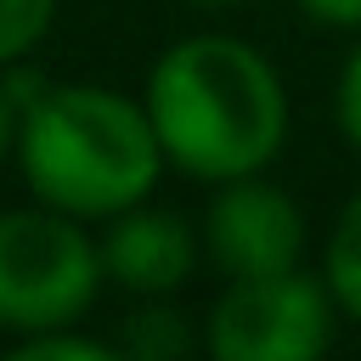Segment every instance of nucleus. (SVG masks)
<instances>
[{"label": "nucleus", "instance_id": "obj_1", "mask_svg": "<svg viewBox=\"0 0 361 361\" xmlns=\"http://www.w3.org/2000/svg\"><path fill=\"white\" fill-rule=\"evenodd\" d=\"M147 118L164 158L192 180L259 175L288 141V90L265 51L237 34H186L147 68Z\"/></svg>", "mask_w": 361, "mask_h": 361}, {"label": "nucleus", "instance_id": "obj_2", "mask_svg": "<svg viewBox=\"0 0 361 361\" xmlns=\"http://www.w3.org/2000/svg\"><path fill=\"white\" fill-rule=\"evenodd\" d=\"M17 164L34 203H51L73 220H113L152 197L169 158L158 147L147 102L79 79L45 85L23 107Z\"/></svg>", "mask_w": 361, "mask_h": 361}, {"label": "nucleus", "instance_id": "obj_3", "mask_svg": "<svg viewBox=\"0 0 361 361\" xmlns=\"http://www.w3.org/2000/svg\"><path fill=\"white\" fill-rule=\"evenodd\" d=\"M107 271L102 248L85 231V220L34 203V209H0V327L6 333H45V327H79L96 305Z\"/></svg>", "mask_w": 361, "mask_h": 361}, {"label": "nucleus", "instance_id": "obj_4", "mask_svg": "<svg viewBox=\"0 0 361 361\" xmlns=\"http://www.w3.org/2000/svg\"><path fill=\"white\" fill-rule=\"evenodd\" d=\"M338 333V299L327 276L271 271L231 276L209 310L214 361H316Z\"/></svg>", "mask_w": 361, "mask_h": 361}, {"label": "nucleus", "instance_id": "obj_5", "mask_svg": "<svg viewBox=\"0 0 361 361\" xmlns=\"http://www.w3.org/2000/svg\"><path fill=\"white\" fill-rule=\"evenodd\" d=\"M203 243L226 282L293 271L305 254V214L282 186L259 180V175L220 180V192L203 214Z\"/></svg>", "mask_w": 361, "mask_h": 361}, {"label": "nucleus", "instance_id": "obj_6", "mask_svg": "<svg viewBox=\"0 0 361 361\" xmlns=\"http://www.w3.org/2000/svg\"><path fill=\"white\" fill-rule=\"evenodd\" d=\"M102 271L107 282H118L135 299H169L175 288H186V276L197 271V231L186 214L175 209H124L107 220L102 231Z\"/></svg>", "mask_w": 361, "mask_h": 361}, {"label": "nucleus", "instance_id": "obj_7", "mask_svg": "<svg viewBox=\"0 0 361 361\" xmlns=\"http://www.w3.org/2000/svg\"><path fill=\"white\" fill-rule=\"evenodd\" d=\"M186 350H192V322H186V310L164 305V293L130 310V322H124V355H135V361H175Z\"/></svg>", "mask_w": 361, "mask_h": 361}, {"label": "nucleus", "instance_id": "obj_8", "mask_svg": "<svg viewBox=\"0 0 361 361\" xmlns=\"http://www.w3.org/2000/svg\"><path fill=\"white\" fill-rule=\"evenodd\" d=\"M322 276L338 299V310L350 322H361V192L344 203L333 237H327V259H322Z\"/></svg>", "mask_w": 361, "mask_h": 361}, {"label": "nucleus", "instance_id": "obj_9", "mask_svg": "<svg viewBox=\"0 0 361 361\" xmlns=\"http://www.w3.org/2000/svg\"><path fill=\"white\" fill-rule=\"evenodd\" d=\"M56 23V0H0V68L23 62Z\"/></svg>", "mask_w": 361, "mask_h": 361}, {"label": "nucleus", "instance_id": "obj_10", "mask_svg": "<svg viewBox=\"0 0 361 361\" xmlns=\"http://www.w3.org/2000/svg\"><path fill=\"white\" fill-rule=\"evenodd\" d=\"M6 355L11 361H113V344L85 338L73 327H45V333H23Z\"/></svg>", "mask_w": 361, "mask_h": 361}, {"label": "nucleus", "instance_id": "obj_11", "mask_svg": "<svg viewBox=\"0 0 361 361\" xmlns=\"http://www.w3.org/2000/svg\"><path fill=\"white\" fill-rule=\"evenodd\" d=\"M333 113H338V130H344V141L361 152V39L350 45V56H344V68H338Z\"/></svg>", "mask_w": 361, "mask_h": 361}, {"label": "nucleus", "instance_id": "obj_12", "mask_svg": "<svg viewBox=\"0 0 361 361\" xmlns=\"http://www.w3.org/2000/svg\"><path fill=\"white\" fill-rule=\"evenodd\" d=\"M299 11L322 28H361V0H299Z\"/></svg>", "mask_w": 361, "mask_h": 361}, {"label": "nucleus", "instance_id": "obj_13", "mask_svg": "<svg viewBox=\"0 0 361 361\" xmlns=\"http://www.w3.org/2000/svg\"><path fill=\"white\" fill-rule=\"evenodd\" d=\"M17 130H23V102L6 90V79H0V164L17 152Z\"/></svg>", "mask_w": 361, "mask_h": 361}, {"label": "nucleus", "instance_id": "obj_14", "mask_svg": "<svg viewBox=\"0 0 361 361\" xmlns=\"http://www.w3.org/2000/svg\"><path fill=\"white\" fill-rule=\"evenodd\" d=\"M186 6H248V0H186Z\"/></svg>", "mask_w": 361, "mask_h": 361}]
</instances>
